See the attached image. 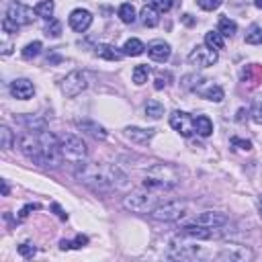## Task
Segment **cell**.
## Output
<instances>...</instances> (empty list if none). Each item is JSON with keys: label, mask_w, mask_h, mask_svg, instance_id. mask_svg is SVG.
<instances>
[{"label": "cell", "mask_w": 262, "mask_h": 262, "mask_svg": "<svg viewBox=\"0 0 262 262\" xmlns=\"http://www.w3.org/2000/svg\"><path fill=\"white\" fill-rule=\"evenodd\" d=\"M121 49H123V53H125V55L137 57V55H141V53H143V51H145L147 47H145V45H143V43H141L139 39L131 37V39H127V41H125V45H123Z\"/></svg>", "instance_id": "cell-24"}, {"label": "cell", "mask_w": 262, "mask_h": 262, "mask_svg": "<svg viewBox=\"0 0 262 262\" xmlns=\"http://www.w3.org/2000/svg\"><path fill=\"white\" fill-rule=\"evenodd\" d=\"M35 14H37L35 8H31V6L23 4V2H10L8 8H6V16H8L10 20H14L18 27L31 25L33 18H35Z\"/></svg>", "instance_id": "cell-10"}, {"label": "cell", "mask_w": 262, "mask_h": 262, "mask_svg": "<svg viewBox=\"0 0 262 262\" xmlns=\"http://www.w3.org/2000/svg\"><path fill=\"white\" fill-rule=\"evenodd\" d=\"M254 4H256V8H262V0H254Z\"/></svg>", "instance_id": "cell-52"}, {"label": "cell", "mask_w": 262, "mask_h": 262, "mask_svg": "<svg viewBox=\"0 0 262 262\" xmlns=\"http://www.w3.org/2000/svg\"><path fill=\"white\" fill-rule=\"evenodd\" d=\"M68 23H70V27H72L76 33H84V31H88L90 25H92V12L86 10V8H74V10L70 12V16H68Z\"/></svg>", "instance_id": "cell-14"}, {"label": "cell", "mask_w": 262, "mask_h": 262, "mask_svg": "<svg viewBox=\"0 0 262 262\" xmlns=\"http://www.w3.org/2000/svg\"><path fill=\"white\" fill-rule=\"evenodd\" d=\"M72 172H74V176L82 184H86L88 188H92L96 192H108V190H113L106 164L98 166V164H92V162L82 160L78 164H72Z\"/></svg>", "instance_id": "cell-1"}, {"label": "cell", "mask_w": 262, "mask_h": 262, "mask_svg": "<svg viewBox=\"0 0 262 262\" xmlns=\"http://www.w3.org/2000/svg\"><path fill=\"white\" fill-rule=\"evenodd\" d=\"M217 258H219V260H225V262H248V260L254 258V252H252L248 246L229 242V244H225V246L219 248Z\"/></svg>", "instance_id": "cell-9"}, {"label": "cell", "mask_w": 262, "mask_h": 262, "mask_svg": "<svg viewBox=\"0 0 262 262\" xmlns=\"http://www.w3.org/2000/svg\"><path fill=\"white\" fill-rule=\"evenodd\" d=\"M160 196L156 190H135V192H129L125 199H123V207L131 213H151L158 205H160Z\"/></svg>", "instance_id": "cell-3"}, {"label": "cell", "mask_w": 262, "mask_h": 262, "mask_svg": "<svg viewBox=\"0 0 262 262\" xmlns=\"http://www.w3.org/2000/svg\"><path fill=\"white\" fill-rule=\"evenodd\" d=\"M96 55L102 57V59H108V61H119L125 53H123V49H119V47H115L111 43H100L96 47Z\"/></svg>", "instance_id": "cell-21"}, {"label": "cell", "mask_w": 262, "mask_h": 262, "mask_svg": "<svg viewBox=\"0 0 262 262\" xmlns=\"http://www.w3.org/2000/svg\"><path fill=\"white\" fill-rule=\"evenodd\" d=\"M217 31L223 35V37H233L237 33V25L235 20H231L229 16H221L219 18V25H217Z\"/></svg>", "instance_id": "cell-29"}, {"label": "cell", "mask_w": 262, "mask_h": 262, "mask_svg": "<svg viewBox=\"0 0 262 262\" xmlns=\"http://www.w3.org/2000/svg\"><path fill=\"white\" fill-rule=\"evenodd\" d=\"M45 35L49 37H59L61 35V23L55 18H49V25L45 27Z\"/></svg>", "instance_id": "cell-36"}, {"label": "cell", "mask_w": 262, "mask_h": 262, "mask_svg": "<svg viewBox=\"0 0 262 262\" xmlns=\"http://www.w3.org/2000/svg\"><path fill=\"white\" fill-rule=\"evenodd\" d=\"M117 14H119V18H121V20H123L125 25H131V23H135V18H137L135 6H133L131 2H123V4L119 6Z\"/></svg>", "instance_id": "cell-26"}, {"label": "cell", "mask_w": 262, "mask_h": 262, "mask_svg": "<svg viewBox=\"0 0 262 262\" xmlns=\"http://www.w3.org/2000/svg\"><path fill=\"white\" fill-rule=\"evenodd\" d=\"M170 127L182 135V137H190L194 133V119L184 113V111H172L170 113Z\"/></svg>", "instance_id": "cell-12"}, {"label": "cell", "mask_w": 262, "mask_h": 262, "mask_svg": "<svg viewBox=\"0 0 262 262\" xmlns=\"http://www.w3.org/2000/svg\"><path fill=\"white\" fill-rule=\"evenodd\" d=\"M39 139H41V149H43V166L47 168H57L63 162V154H61V141L51 133V131H37Z\"/></svg>", "instance_id": "cell-4"}, {"label": "cell", "mask_w": 262, "mask_h": 262, "mask_svg": "<svg viewBox=\"0 0 262 262\" xmlns=\"http://www.w3.org/2000/svg\"><path fill=\"white\" fill-rule=\"evenodd\" d=\"M8 192H10V186H8V182H6V180H2V194H4V196H8Z\"/></svg>", "instance_id": "cell-49"}, {"label": "cell", "mask_w": 262, "mask_h": 262, "mask_svg": "<svg viewBox=\"0 0 262 262\" xmlns=\"http://www.w3.org/2000/svg\"><path fill=\"white\" fill-rule=\"evenodd\" d=\"M10 94L18 100H29L35 94V86L27 78H16V80L10 82Z\"/></svg>", "instance_id": "cell-16"}, {"label": "cell", "mask_w": 262, "mask_h": 262, "mask_svg": "<svg viewBox=\"0 0 262 262\" xmlns=\"http://www.w3.org/2000/svg\"><path fill=\"white\" fill-rule=\"evenodd\" d=\"M250 117H252V121H254L256 125H262V100H258V102L252 104Z\"/></svg>", "instance_id": "cell-37"}, {"label": "cell", "mask_w": 262, "mask_h": 262, "mask_svg": "<svg viewBox=\"0 0 262 262\" xmlns=\"http://www.w3.org/2000/svg\"><path fill=\"white\" fill-rule=\"evenodd\" d=\"M147 76H149V66H135L133 68V74H131V78H133V84L135 86H143L145 82H147Z\"/></svg>", "instance_id": "cell-31"}, {"label": "cell", "mask_w": 262, "mask_h": 262, "mask_svg": "<svg viewBox=\"0 0 262 262\" xmlns=\"http://www.w3.org/2000/svg\"><path fill=\"white\" fill-rule=\"evenodd\" d=\"M256 207H258V215H260V219H262V194L258 196V201H256Z\"/></svg>", "instance_id": "cell-50"}, {"label": "cell", "mask_w": 262, "mask_h": 262, "mask_svg": "<svg viewBox=\"0 0 262 262\" xmlns=\"http://www.w3.org/2000/svg\"><path fill=\"white\" fill-rule=\"evenodd\" d=\"M166 80H170V76L166 74V76H162V74H158V78H156V84H154V88L156 90H162L164 86H168V82Z\"/></svg>", "instance_id": "cell-44"}, {"label": "cell", "mask_w": 262, "mask_h": 262, "mask_svg": "<svg viewBox=\"0 0 262 262\" xmlns=\"http://www.w3.org/2000/svg\"><path fill=\"white\" fill-rule=\"evenodd\" d=\"M41 41H33V43H27L25 47H23V51H20V55H23V59H33V57H37L39 53H41Z\"/></svg>", "instance_id": "cell-34"}, {"label": "cell", "mask_w": 262, "mask_h": 262, "mask_svg": "<svg viewBox=\"0 0 262 262\" xmlns=\"http://www.w3.org/2000/svg\"><path fill=\"white\" fill-rule=\"evenodd\" d=\"M86 88H88V76H86V72H82V70H72V72L59 82V90H61L68 98H74V96L82 94Z\"/></svg>", "instance_id": "cell-7"}, {"label": "cell", "mask_w": 262, "mask_h": 262, "mask_svg": "<svg viewBox=\"0 0 262 262\" xmlns=\"http://www.w3.org/2000/svg\"><path fill=\"white\" fill-rule=\"evenodd\" d=\"M18 149L27 160L43 166V149H41L39 133H23L18 137Z\"/></svg>", "instance_id": "cell-6"}, {"label": "cell", "mask_w": 262, "mask_h": 262, "mask_svg": "<svg viewBox=\"0 0 262 262\" xmlns=\"http://www.w3.org/2000/svg\"><path fill=\"white\" fill-rule=\"evenodd\" d=\"M2 31H4V33H16V31H18V25H16L14 20H10L8 16H4V18H2Z\"/></svg>", "instance_id": "cell-41"}, {"label": "cell", "mask_w": 262, "mask_h": 262, "mask_svg": "<svg viewBox=\"0 0 262 262\" xmlns=\"http://www.w3.org/2000/svg\"><path fill=\"white\" fill-rule=\"evenodd\" d=\"M53 211L57 213V217H59V219H68V213H63V211H61V207H59V205H55V203H53Z\"/></svg>", "instance_id": "cell-46"}, {"label": "cell", "mask_w": 262, "mask_h": 262, "mask_svg": "<svg viewBox=\"0 0 262 262\" xmlns=\"http://www.w3.org/2000/svg\"><path fill=\"white\" fill-rule=\"evenodd\" d=\"M59 141H61L63 160H68L70 164H78V162L86 160V156H88V145H86V141H84L80 135L68 133V135H63Z\"/></svg>", "instance_id": "cell-5"}, {"label": "cell", "mask_w": 262, "mask_h": 262, "mask_svg": "<svg viewBox=\"0 0 262 262\" xmlns=\"http://www.w3.org/2000/svg\"><path fill=\"white\" fill-rule=\"evenodd\" d=\"M149 4L160 12H168L172 8V0H149Z\"/></svg>", "instance_id": "cell-40"}, {"label": "cell", "mask_w": 262, "mask_h": 262, "mask_svg": "<svg viewBox=\"0 0 262 262\" xmlns=\"http://www.w3.org/2000/svg\"><path fill=\"white\" fill-rule=\"evenodd\" d=\"M186 213V203L182 201H168V203H160L149 217L156 221H176Z\"/></svg>", "instance_id": "cell-8"}, {"label": "cell", "mask_w": 262, "mask_h": 262, "mask_svg": "<svg viewBox=\"0 0 262 262\" xmlns=\"http://www.w3.org/2000/svg\"><path fill=\"white\" fill-rule=\"evenodd\" d=\"M10 47H12V45H10L8 41H4V43H2V53L8 55V53H10Z\"/></svg>", "instance_id": "cell-48"}, {"label": "cell", "mask_w": 262, "mask_h": 262, "mask_svg": "<svg viewBox=\"0 0 262 262\" xmlns=\"http://www.w3.org/2000/svg\"><path fill=\"white\" fill-rule=\"evenodd\" d=\"M72 244H74V248H82L84 244H88V237L86 235H76V239Z\"/></svg>", "instance_id": "cell-45"}, {"label": "cell", "mask_w": 262, "mask_h": 262, "mask_svg": "<svg viewBox=\"0 0 262 262\" xmlns=\"http://www.w3.org/2000/svg\"><path fill=\"white\" fill-rule=\"evenodd\" d=\"M246 43H250V45H260L262 43V27L260 25H252L246 31Z\"/></svg>", "instance_id": "cell-33"}, {"label": "cell", "mask_w": 262, "mask_h": 262, "mask_svg": "<svg viewBox=\"0 0 262 262\" xmlns=\"http://www.w3.org/2000/svg\"><path fill=\"white\" fill-rule=\"evenodd\" d=\"M106 168H108V178H111V184H113V188H119V190H123V188H127L131 182H129V176H127V172H123L117 164H106Z\"/></svg>", "instance_id": "cell-19"}, {"label": "cell", "mask_w": 262, "mask_h": 262, "mask_svg": "<svg viewBox=\"0 0 262 262\" xmlns=\"http://www.w3.org/2000/svg\"><path fill=\"white\" fill-rule=\"evenodd\" d=\"M231 145H235L237 149H252V141H248V139H239V137H231Z\"/></svg>", "instance_id": "cell-42"}, {"label": "cell", "mask_w": 262, "mask_h": 262, "mask_svg": "<svg viewBox=\"0 0 262 262\" xmlns=\"http://www.w3.org/2000/svg\"><path fill=\"white\" fill-rule=\"evenodd\" d=\"M217 59H219L217 51L211 49V47H207V45H196L188 53V63L190 66H196V68H209L213 63H217Z\"/></svg>", "instance_id": "cell-11"}, {"label": "cell", "mask_w": 262, "mask_h": 262, "mask_svg": "<svg viewBox=\"0 0 262 262\" xmlns=\"http://www.w3.org/2000/svg\"><path fill=\"white\" fill-rule=\"evenodd\" d=\"M180 176H178V170L170 164H154L149 170H147V176L143 180V188H149V190H170L178 184Z\"/></svg>", "instance_id": "cell-2"}, {"label": "cell", "mask_w": 262, "mask_h": 262, "mask_svg": "<svg viewBox=\"0 0 262 262\" xmlns=\"http://www.w3.org/2000/svg\"><path fill=\"white\" fill-rule=\"evenodd\" d=\"M35 12H37V16H41V18H53V12H55V4H53V0H39L37 4H35Z\"/></svg>", "instance_id": "cell-28"}, {"label": "cell", "mask_w": 262, "mask_h": 262, "mask_svg": "<svg viewBox=\"0 0 262 262\" xmlns=\"http://www.w3.org/2000/svg\"><path fill=\"white\" fill-rule=\"evenodd\" d=\"M18 121H20L27 129H31V131H41V129H45V119L39 117V115H25V117H18Z\"/></svg>", "instance_id": "cell-27"}, {"label": "cell", "mask_w": 262, "mask_h": 262, "mask_svg": "<svg viewBox=\"0 0 262 262\" xmlns=\"http://www.w3.org/2000/svg\"><path fill=\"white\" fill-rule=\"evenodd\" d=\"M12 139H14V137H12V131H10L6 125H2V127H0V147H2V149H10V147H12Z\"/></svg>", "instance_id": "cell-35"}, {"label": "cell", "mask_w": 262, "mask_h": 262, "mask_svg": "<svg viewBox=\"0 0 262 262\" xmlns=\"http://www.w3.org/2000/svg\"><path fill=\"white\" fill-rule=\"evenodd\" d=\"M192 221L199 223V225L211 227V229H219V227H225V225H227L229 217H227L225 213H221V211H203V213H199Z\"/></svg>", "instance_id": "cell-13"}, {"label": "cell", "mask_w": 262, "mask_h": 262, "mask_svg": "<svg viewBox=\"0 0 262 262\" xmlns=\"http://www.w3.org/2000/svg\"><path fill=\"white\" fill-rule=\"evenodd\" d=\"M205 45H207V47H211V49H215V51L223 49V47H225L223 35H221L219 31H209V33L205 35Z\"/></svg>", "instance_id": "cell-30"}, {"label": "cell", "mask_w": 262, "mask_h": 262, "mask_svg": "<svg viewBox=\"0 0 262 262\" xmlns=\"http://www.w3.org/2000/svg\"><path fill=\"white\" fill-rule=\"evenodd\" d=\"M37 209H39V205H35V203H33V205H25V207L20 209L18 219H20V221H23V219H27V217H29V213H31V211H37Z\"/></svg>", "instance_id": "cell-43"}, {"label": "cell", "mask_w": 262, "mask_h": 262, "mask_svg": "<svg viewBox=\"0 0 262 262\" xmlns=\"http://www.w3.org/2000/svg\"><path fill=\"white\" fill-rule=\"evenodd\" d=\"M35 252H37V248H35L33 244H20V246H18V254H20L23 258H33Z\"/></svg>", "instance_id": "cell-39"}, {"label": "cell", "mask_w": 262, "mask_h": 262, "mask_svg": "<svg viewBox=\"0 0 262 262\" xmlns=\"http://www.w3.org/2000/svg\"><path fill=\"white\" fill-rule=\"evenodd\" d=\"M196 92H199L205 100H211V102H221V100H223V96H225L223 88H221V86H217V84H209V86H205V88H199Z\"/></svg>", "instance_id": "cell-23"}, {"label": "cell", "mask_w": 262, "mask_h": 262, "mask_svg": "<svg viewBox=\"0 0 262 262\" xmlns=\"http://www.w3.org/2000/svg\"><path fill=\"white\" fill-rule=\"evenodd\" d=\"M162 115H164V104L162 102H158V100H147L145 102V117L158 121Z\"/></svg>", "instance_id": "cell-32"}, {"label": "cell", "mask_w": 262, "mask_h": 262, "mask_svg": "<svg viewBox=\"0 0 262 262\" xmlns=\"http://www.w3.org/2000/svg\"><path fill=\"white\" fill-rule=\"evenodd\" d=\"M196 4H199V8L211 12V10H217L223 4V0H196Z\"/></svg>", "instance_id": "cell-38"}, {"label": "cell", "mask_w": 262, "mask_h": 262, "mask_svg": "<svg viewBox=\"0 0 262 262\" xmlns=\"http://www.w3.org/2000/svg\"><path fill=\"white\" fill-rule=\"evenodd\" d=\"M123 133H125L127 139L135 141V143H147L156 135V129H151V127L149 129H143V127H125Z\"/></svg>", "instance_id": "cell-18"}, {"label": "cell", "mask_w": 262, "mask_h": 262, "mask_svg": "<svg viewBox=\"0 0 262 262\" xmlns=\"http://www.w3.org/2000/svg\"><path fill=\"white\" fill-rule=\"evenodd\" d=\"M170 53H172V47L166 43V41H162V39H158V41H151L149 45H147V55L154 59V61H168L170 59Z\"/></svg>", "instance_id": "cell-17"}, {"label": "cell", "mask_w": 262, "mask_h": 262, "mask_svg": "<svg viewBox=\"0 0 262 262\" xmlns=\"http://www.w3.org/2000/svg\"><path fill=\"white\" fill-rule=\"evenodd\" d=\"M78 127H80L84 133L92 135L94 139H106V129H104L102 125L94 123V121H78Z\"/></svg>", "instance_id": "cell-22"}, {"label": "cell", "mask_w": 262, "mask_h": 262, "mask_svg": "<svg viewBox=\"0 0 262 262\" xmlns=\"http://www.w3.org/2000/svg\"><path fill=\"white\" fill-rule=\"evenodd\" d=\"M184 23H186V25H192V18H190V14H184Z\"/></svg>", "instance_id": "cell-51"}, {"label": "cell", "mask_w": 262, "mask_h": 262, "mask_svg": "<svg viewBox=\"0 0 262 262\" xmlns=\"http://www.w3.org/2000/svg\"><path fill=\"white\" fill-rule=\"evenodd\" d=\"M139 18H141V25H143V27L154 29V27H158V23H160V10H156L151 4H145V6L141 8V12H139Z\"/></svg>", "instance_id": "cell-20"}, {"label": "cell", "mask_w": 262, "mask_h": 262, "mask_svg": "<svg viewBox=\"0 0 262 262\" xmlns=\"http://www.w3.org/2000/svg\"><path fill=\"white\" fill-rule=\"evenodd\" d=\"M70 248H74L72 242H68V239H61V242H59V250H70Z\"/></svg>", "instance_id": "cell-47"}, {"label": "cell", "mask_w": 262, "mask_h": 262, "mask_svg": "<svg viewBox=\"0 0 262 262\" xmlns=\"http://www.w3.org/2000/svg\"><path fill=\"white\" fill-rule=\"evenodd\" d=\"M194 131L201 135V137H209L213 133V121L207 117V115H199L194 119Z\"/></svg>", "instance_id": "cell-25"}, {"label": "cell", "mask_w": 262, "mask_h": 262, "mask_svg": "<svg viewBox=\"0 0 262 262\" xmlns=\"http://www.w3.org/2000/svg\"><path fill=\"white\" fill-rule=\"evenodd\" d=\"M178 233H182V235H186V237H190V239H196V242H201V239H211V237L217 235L215 229L205 227V225H199V223H194V221L182 225Z\"/></svg>", "instance_id": "cell-15"}]
</instances>
